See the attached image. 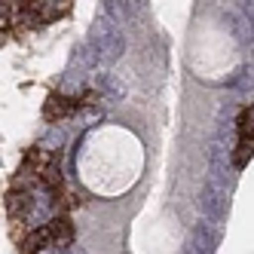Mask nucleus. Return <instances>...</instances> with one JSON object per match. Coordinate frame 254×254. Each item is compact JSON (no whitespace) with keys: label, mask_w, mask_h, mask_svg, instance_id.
Masks as SVG:
<instances>
[{"label":"nucleus","mask_w":254,"mask_h":254,"mask_svg":"<svg viewBox=\"0 0 254 254\" xmlns=\"http://www.w3.org/2000/svg\"><path fill=\"white\" fill-rule=\"evenodd\" d=\"M89 40H92L101 52V62L104 64H114L123 59V52H126V40H123V28L120 22L114 19V15H104V19L95 22L92 34H89Z\"/></svg>","instance_id":"nucleus-1"},{"label":"nucleus","mask_w":254,"mask_h":254,"mask_svg":"<svg viewBox=\"0 0 254 254\" xmlns=\"http://www.w3.org/2000/svg\"><path fill=\"white\" fill-rule=\"evenodd\" d=\"M199 208H202L205 217H214V221H227V181L208 175V184L199 193Z\"/></svg>","instance_id":"nucleus-2"},{"label":"nucleus","mask_w":254,"mask_h":254,"mask_svg":"<svg viewBox=\"0 0 254 254\" xmlns=\"http://www.w3.org/2000/svg\"><path fill=\"white\" fill-rule=\"evenodd\" d=\"M221 221H214V217H208V221H202L193 236H190V242H187V251L190 254H211L217 251V245H221Z\"/></svg>","instance_id":"nucleus-3"},{"label":"nucleus","mask_w":254,"mask_h":254,"mask_svg":"<svg viewBox=\"0 0 254 254\" xmlns=\"http://www.w3.org/2000/svg\"><path fill=\"white\" fill-rule=\"evenodd\" d=\"M3 205H6V214H9V217H25V214L34 208V196H31L28 190H9Z\"/></svg>","instance_id":"nucleus-4"},{"label":"nucleus","mask_w":254,"mask_h":254,"mask_svg":"<svg viewBox=\"0 0 254 254\" xmlns=\"http://www.w3.org/2000/svg\"><path fill=\"white\" fill-rule=\"evenodd\" d=\"M95 89L104 95V101H107V98H111V101L126 98V86H123L114 74H98V77H95Z\"/></svg>","instance_id":"nucleus-5"},{"label":"nucleus","mask_w":254,"mask_h":254,"mask_svg":"<svg viewBox=\"0 0 254 254\" xmlns=\"http://www.w3.org/2000/svg\"><path fill=\"white\" fill-rule=\"evenodd\" d=\"M107 3V15H114V19L123 25V22H129L135 19V12L141 6V0H104Z\"/></svg>","instance_id":"nucleus-6"},{"label":"nucleus","mask_w":254,"mask_h":254,"mask_svg":"<svg viewBox=\"0 0 254 254\" xmlns=\"http://www.w3.org/2000/svg\"><path fill=\"white\" fill-rule=\"evenodd\" d=\"M230 89H236V92L245 95V98H254V67L245 64V67L236 70V74L230 77Z\"/></svg>","instance_id":"nucleus-7"},{"label":"nucleus","mask_w":254,"mask_h":254,"mask_svg":"<svg viewBox=\"0 0 254 254\" xmlns=\"http://www.w3.org/2000/svg\"><path fill=\"white\" fill-rule=\"evenodd\" d=\"M52 227V245H56L59 251H64L70 245V239H74V227H70L67 217H56V221H49Z\"/></svg>","instance_id":"nucleus-8"},{"label":"nucleus","mask_w":254,"mask_h":254,"mask_svg":"<svg viewBox=\"0 0 254 254\" xmlns=\"http://www.w3.org/2000/svg\"><path fill=\"white\" fill-rule=\"evenodd\" d=\"M52 245V227H37L28 239H25V251H43V248H49Z\"/></svg>","instance_id":"nucleus-9"},{"label":"nucleus","mask_w":254,"mask_h":254,"mask_svg":"<svg viewBox=\"0 0 254 254\" xmlns=\"http://www.w3.org/2000/svg\"><path fill=\"white\" fill-rule=\"evenodd\" d=\"M70 111L67 107V101L62 98V95H49L46 98V107H43V114H46V120H56V117H64Z\"/></svg>","instance_id":"nucleus-10"},{"label":"nucleus","mask_w":254,"mask_h":254,"mask_svg":"<svg viewBox=\"0 0 254 254\" xmlns=\"http://www.w3.org/2000/svg\"><path fill=\"white\" fill-rule=\"evenodd\" d=\"M40 181H43L49 190H56V187L62 184V172H59L56 162H49V166H43V169H40Z\"/></svg>","instance_id":"nucleus-11"},{"label":"nucleus","mask_w":254,"mask_h":254,"mask_svg":"<svg viewBox=\"0 0 254 254\" xmlns=\"http://www.w3.org/2000/svg\"><path fill=\"white\" fill-rule=\"evenodd\" d=\"M236 3H239V9H242V15H245V19L254 25V0H236Z\"/></svg>","instance_id":"nucleus-12"}]
</instances>
